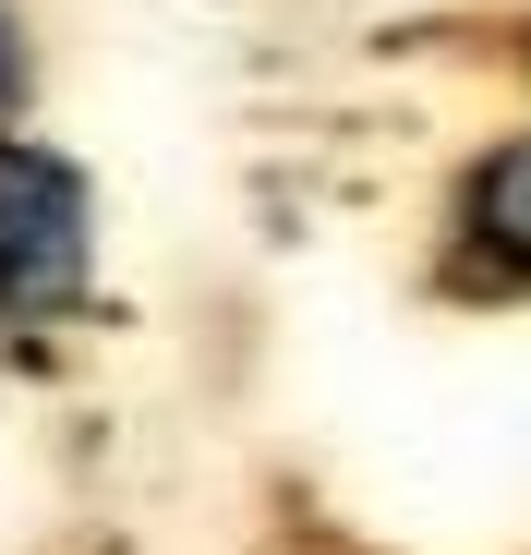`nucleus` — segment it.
Instances as JSON below:
<instances>
[{
	"label": "nucleus",
	"mask_w": 531,
	"mask_h": 555,
	"mask_svg": "<svg viewBox=\"0 0 531 555\" xmlns=\"http://www.w3.org/2000/svg\"><path fill=\"white\" fill-rule=\"evenodd\" d=\"M109 266V206L73 145L37 121H0V362H49L85 314H98Z\"/></svg>",
	"instance_id": "nucleus-1"
},
{
	"label": "nucleus",
	"mask_w": 531,
	"mask_h": 555,
	"mask_svg": "<svg viewBox=\"0 0 531 555\" xmlns=\"http://www.w3.org/2000/svg\"><path fill=\"white\" fill-rule=\"evenodd\" d=\"M411 278L448 314H531V121H495L483 145L435 169Z\"/></svg>",
	"instance_id": "nucleus-2"
},
{
	"label": "nucleus",
	"mask_w": 531,
	"mask_h": 555,
	"mask_svg": "<svg viewBox=\"0 0 531 555\" xmlns=\"http://www.w3.org/2000/svg\"><path fill=\"white\" fill-rule=\"evenodd\" d=\"M37 109V25H25V0H0V121H25Z\"/></svg>",
	"instance_id": "nucleus-3"
}]
</instances>
